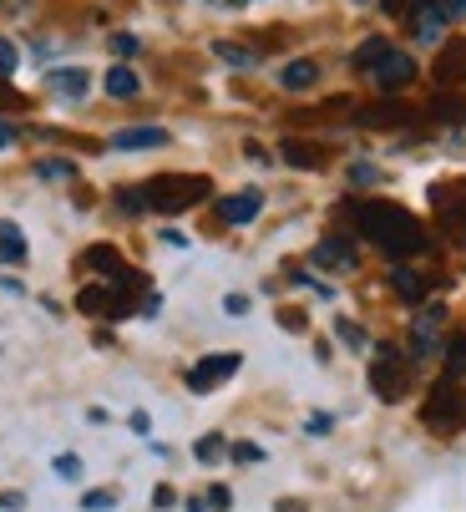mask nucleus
<instances>
[{"mask_svg": "<svg viewBox=\"0 0 466 512\" xmlns=\"http://www.w3.org/2000/svg\"><path fill=\"white\" fill-rule=\"evenodd\" d=\"M87 87H92V77L82 66H56L51 71V92H61V97H87Z\"/></svg>", "mask_w": 466, "mask_h": 512, "instance_id": "obj_16", "label": "nucleus"}, {"mask_svg": "<svg viewBox=\"0 0 466 512\" xmlns=\"http://www.w3.org/2000/svg\"><path fill=\"white\" fill-rule=\"evenodd\" d=\"M142 198H147V208H158V213H183L198 198H208V178H198V173H163V178L142 183Z\"/></svg>", "mask_w": 466, "mask_h": 512, "instance_id": "obj_2", "label": "nucleus"}, {"mask_svg": "<svg viewBox=\"0 0 466 512\" xmlns=\"http://www.w3.org/2000/svg\"><path fill=\"white\" fill-rule=\"evenodd\" d=\"M16 61H21V56H16V46H11V41H0V77H11Z\"/></svg>", "mask_w": 466, "mask_h": 512, "instance_id": "obj_30", "label": "nucleus"}, {"mask_svg": "<svg viewBox=\"0 0 466 512\" xmlns=\"http://www.w3.org/2000/svg\"><path fill=\"white\" fill-rule=\"evenodd\" d=\"M370 82H375L385 97H396V92H406V87L416 82V61H411L406 51H385V56L370 66Z\"/></svg>", "mask_w": 466, "mask_h": 512, "instance_id": "obj_4", "label": "nucleus"}, {"mask_svg": "<svg viewBox=\"0 0 466 512\" xmlns=\"http://www.w3.org/2000/svg\"><path fill=\"white\" fill-rule=\"evenodd\" d=\"M259 208H264V193L259 188H244V193H228L218 203V218H223V224H254Z\"/></svg>", "mask_w": 466, "mask_h": 512, "instance_id": "obj_9", "label": "nucleus"}, {"mask_svg": "<svg viewBox=\"0 0 466 512\" xmlns=\"http://www.w3.org/2000/svg\"><path fill=\"white\" fill-rule=\"evenodd\" d=\"M239 350H218V355H203L193 371H188V391H213V386H223L233 371H239Z\"/></svg>", "mask_w": 466, "mask_h": 512, "instance_id": "obj_6", "label": "nucleus"}, {"mask_svg": "<svg viewBox=\"0 0 466 512\" xmlns=\"http://www.w3.org/2000/svg\"><path fill=\"white\" fill-rule=\"evenodd\" d=\"M340 340H345L350 350H365V335H360V325H350V320H340Z\"/></svg>", "mask_w": 466, "mask_h": 512, "instance_id": "obj_29", "label": "nucleus"}, {"mask_svg": "<svg viewBox=\"0 0 466 512\" xmlns=\"http://www.w3.org/2000/svg\"><path fill=\"white\" fill-rule=\"evenodd\" d=\"M218 6H249V0H218Z\"/></svg>", "mask_w": 466, "mask_h": 512, "instance_id": "obj_46", "label": "nucleus"}, {"mask_svg": "<svg viewBox=\"0 0 466 512\" xmlns=\"http://www.w3.org/2000/svg\"><path fill=\"white\" fill-rule=\"evenodd\" d=\"M436 224L456 239V244H466V188H456V183H441L436 193Z\"/></svg>", "mask_w": 466, "mask_h": 512, "instance_id": "obj_5", "label": "nucleus"}, {"mask_svg": "<svg viewBox=\"0 0 466 512\" xmlns=\"http://www.w3.org/2000/svg\"><path fill=\"white\" fill-rule=\"evenodd\" d=\"M350 178H355V183H375V178H380V173H375V168H370V163H355V168H350Z\"/></svg>", "mask_w": 466, "mask_h": 512, "instance_id": "obj_36", "label": "nucleus"}, {"mask_svg": "<svg viewBox=\"0 0 466 512\" xmlns=\"http://www.w3.org/2000/svg\"><path fill=\"white\" fill-rule=\"evenodd\" d=\"M441 325H446V310H441V305H431V310L416 320V330H411V355H416V360L436 355V345H441Z\"/></svg>", "mask_w": 466, "mask_h": 512, "instance_id": "obj_8", "label": "nucleus"}, {"mask_svg": "<svg viewBox=\"0 0 466 512\" xmlns=\"http://www.w3.org/2000/svg\"><path fill=\"white\" fill-rule=\"evenodd\" d=\"M461 421H466V396H456V386L441 381V386L431 391V401H426V426L451 431V426H461Z\"/></svg>", "mask_w": 466, "mask_h": 512, "instance_id": "obj_7", "label": "nucleus"}, {"mask_svg": "<svg viewBox=\"0 0 466 512\" xmlns=\"http://www.w3.org/2000/svg\"><path fill=\"white\" fill-rule=\"evenodd\" d=\"M87 269H102V274L112 279V274H122V259H117V249L97 244V249H87Z\"/></svg>", "mask_w": 466, "mask_h": 512, "instance_id": "obj_21", "label": "nucleus"}, {"mask_svg": "<svg viewBox=\"0 0 466 512\" xmlns=\"http://www.w3.org/2000/svg\"><path fill=\"white\" fill-rule=\"evenodd\" d=\"M26 234L21 224H11V218H0V264H26Z\"/></svg>", "mask_w": 466, "mask_h": 512, "instance_id": "obj_15", "label": "nucleus"}, {"mask_svg": "<svg viewBox=\"0 0 466 512\" xmlns=\"http://www.w3.org/2000/svg\"><path fill=\"white\" fill-rule=\"evenodd\" d=\"M223 452H228V447H223V436H218V431H208V436H203V442L193 447V457H198L203 467H213V462H218Z\"/></svg>", "mask_w": 466, "mask_h": 512, "instance_id": "obj_22", "label": "nucleus"}, {"mask_svg": "<svg viewBox=\"0 0 466 512\" xmlns=\"http://www.w3.org/2000/svg\"><path fill=\"white\" fill-rule=\"evenodd\" d=\"M163 244H173V249H188V234H183V229H163Z\"/></svg>", "mask_w": 466, "mask_h": 512, "instance_id": "obj_38", "label": "nucleus"}, {"mask_svg": "<svg viewBox=\"0 0 466 512\" xmlns=\"http://www.w3.org/2000/svg\"><path fill=\"white\" fill-rule=\"evenodd\" d=\"M391 289H396V295H401L406 305H421L431 284H426V279H421L416 269H396V274H391Z\"/></svg>", "mask_w": 466, "mask_h": 512, "instance_id": "obj_19", "label": "nucleus"}, {"mask_svg": "<svg viewBox=\"0 0 466 512\" xmlns=\"http://www.w3.org/2000/svg\"><path fill=\"white\" fill-rule=\"evenodd\" d=\"M173 502H178L173 487H158V492H152V507H173Z\"/></svg>", "mask_w": 466, "mask_h": 512, "instance_id": "obj_37", "label": "nucleus"}, {"mask_svg": "<svg viewBox=\"0 0 466 512\" xmlns=\"http://www.w3.org/2000/svg\"><path fill=\"white\" fill-rule=\"evenodd\" d=\"M223 310H228V315H249V295H228Z\"/></svg>", "mask_w": 466, "mask_h": 512, "instance_id": "obj_35", "label": "nucleus"}, {"mask_svg": "<svg viewBox=\"0 0 466 512\" xmlns=\"http://www.w3.org/2000/svg\"><path fill=\"white\" fill-rule=\"evenodd\" d=\"M431 77H436L441 87H456V82L466 77V36L451 41V46H441V56H436V66H431Z\"/></svg>", "mask_w": 466, "mask_h": 512, "instance_id": "obj_10", "label": "nucleus"}, {"mask_svg": "<svg viewBox=\"0 0 466 512\" xmlns=\"http://www.w3.org/2000/svg\"><path fill=\"white\" fill-rule=\"evenodd\" d=\"M315 264H325V269H355V244L335 234V239L315 244Z\"/></svg>", "mask_w": 466, "mask_h": 512, "instance_id": "obj_14", "label": "nucleus"}, {"mask_svg": "<svg viewBox=\"0 0 466 512\" xmlns=\"http://www.w3.org/2000/svg\"><path fill=\"white\" fill-rule=\"evenodd\" d=\"M370 391L380 401H406V391H411V360L396 345L375 350V360H370Z\"/></svg>", "mask_w": 466, "mask_h": 512, "instance_id": "obj_3", "label": "nucleus"}, {"mask_svg": "<svg viewBox=\"0 0 466 512\" xmlns=\"http://www.w3.org/2000/svg\"><path fill=\"white\" fill-rule=\"evenodd\" d=\"M315 82H320V66H315V61H289V66H284V77H279L284 92H309Z\"/></svg>", "mask_w": 466, "mask_h": 512, "instance_id": "obj_17", "label": "nucleus"}, {"mask_svg": "<svg viewBox=\"0 0 466 512\" xmlns=\"http://www.w3.org/2000/svg\"><path fill=\"white\" fill-rule=\"evenodd\" d=\"M117 203H122L127 213H142V208H147V198H142V188H122V193H117Z\"/></svg>", "mask_w": 466, "mask_h": 512, "instance_id": "obj_28", "label": "nucleus"}, {"mask_svg": "<svg viewBox=\"0 0 466 512\" xmlns=\"http://www.w3.org/2000/svg\"><path fill=\"white\" fill-rule=\"evenodd\" d=\"M112 51H117V56H132V51H137V36L117 31V36H112Z\"/></svg>", "mask_w": 466, "mask_h": 512, "instance_id": "obj_31", "label": "nucleus"}, {"mask_svg": "<svg viewBox=\"0 0 466 512\" xmlns=\"http://www.w3.org/2000/svg\"><path fill=\"white\" fill-rule=\"evenodd\" d=\"M279 325H284V330H304V315H299V310H284Z\"/></svg>", "mask_w": 466, "mask_h": 512, "instance_id": "obj_39", "label": "nucleus"}, {"mask_svg": "<svg viewBox=\"0 0 466 512\" xmlns=\"http://www.w3.org/2000/svg\"><path fill=\"white\" fill-rule=\"evenodd\" d=\"M385 51H391V46H385V41L375 36V41H365V46L355 51V66H360V71H370V66H375V61H380Z\"/></svg>", "mask_w": 466, "mask_h": 512, "instance_id": "obj_26", "label": "nucleus"}, {"mask_svg": "<svg viewBox=\"0 0 466 512\" xmlns=\"http://www.w3.org/2000/svg\"><path fill=\"white\" fill-rule=\"evenodd\" d=\"M11 142H16V127H11V122H0V148H11Z\"/></svg>", "mask_w": 466, "mask_h": 512, "instance_id": "obj_42", "label": "nucleus"}, {"mask_svg": "<svg viewBox=\"0 0 466 512\" xmlns=\"http://www.w3.org/2000/svg\"><path fill=\"white\" fill-rule=\"evenodd\" d=\"M0 102H16V92L6 87V77H0Z\"/></svg>", "mask_w": 466, "mask_h": 512, "instance_id": "obj_45", "label": "nucleus"}, {"mask_svg": "<svg viewBox=\"0 0 466 512\" xmlns=\"http://www.w3.org/2000/svg\"><path fill=\"white\" fill-rule=\"evenodd\" d=\"M446 16H466V0H446Z\"/></svg>", "mask_w": 466, "mask_h": 512, "instance_id": "obj_44", "label": "nucleus"}, {"mask_svg": "<svg viewBox=\"0 0 466 512\" xmlns=\"http://www.w3.org/2000/svg\"><path fill=\"white\" fill-rule=\"evenodd\" d=\"M163 142H168V132H163V127H122V132L112 137V148L137 153V148H163Z\"/></svg>", "mask_w": 466, "mask_h": 512, "instance_id": "obj_13", "label": "nucleus"}, {"mask_svg": "<svg viewBox=\"0 0 466 512\" xmlns=\"http://www.w3.org/2000/svg\"><path fill=\"white\" fill-rule=\"evenodd\" d=\"M56 477H82V462H76V457H56Z\"/></svg>", "mask_w": 466, "mask_h": 512, "instance_id": "obj_34", "label": "nucleus"}, {"mask_svg": "<svg viewBox=\"0 0 466 512\" xmlns=\"http://www.w3.org/2000/svg\"><path fill=\"white\" fill-rule=\"evenodd\" d=\"M233 462H264V452L249 447V442H239V447H233Z\"/></svg>", "mask_w": 466, "mask_h": 512, "instance_id": "obj_33", "label": "nucleus"}, {"mask_svg": "<svg viewBox=\"0 0 466 512\" xmlns=\"http://www.w3.org/2000/svg\"><path fill=\"white\" fill-rule=\"evenodd\" d=\"M380 11H391V16H401V11H406V0H380Z\"/></svg>", "mask_w": 466, "mask_h": 512, "instance_id": "obj_43", "label": "nucleus"}, {"mask_svg": "<svg viewBox=\"0 0 466 512\" xmlns=\"http://www.w3.org/2000/svg\"><path fill=\"white\" fill-rule=\"evenodd\" d=\"M228 502H233V497H228V487H213V492H208V507H218V512H223Z\"/></svg>", "mask_w": 466, "mask_h": 512, "instance_id": "obj_40", "label": "nucleus"}, {"mask_svg": "<svg viewBox=\"0 0 466 512\" xmlns=\"http://www.w3.org/2000/svg\"><path fill=\"white\" fill-rule=\"evenodd\" d=\"M411 31H416V41H441L446 36V6H421V0H416Z\"/></svg>", "mask_w": 466, "mask_h": 512, "instance_id": "obj_11", "label": "nucleus"}, {"mask_svg": "<svg viewBox=\"0 0 466 512\" xmlns=\"http://www.w3.org/2000/svg\"><path fill=\"white\" fill-rule=\"evenodd\" d=\"M431 117H436V122H461V117H466V102H456V97H436V102H431Z\"/></svg>", "mask_w": 466, "mask_h": 512, "instance_id": "obj_24", "label": "nucleus"}, {"mask_svg": "<svg viewBox=\"0 0 466 512\" xmlns=\"http://www.w3.org/2000/svg\"><path fill=\"white\" fill-rule=\"evenodd\" d=\"M279 158L289 163V168H325V148H315V142H299V137H284V148H279Z\"/></svg>", "mask_w": 466, "mask_h": 512, "instance_id": "obj_12", "label": "nucleus"}, {"mask_svg": "<svg viewBox=\"0 0 466 512\" xmlns=\"http://www.w3.org/2000/svg\"><path fill=\"white\" fill-rule=\"evenodd\" d=\"M456 376H466V335L446 345V381H456Z\"/></svg>", "mask_w": 466, "mask_h": 512, "instance_id": "obj_23", "label": "nucleus"}, {"mask_svg": "<svg viewBox=\"0 0 466 512\" xmlns=\"http://www.w3.org/2000/svg\"><path fill=\"white\" fill-rule=\"evenodd\" d=\"M355 6H370V0H355Z\"/></svg>", "mask_w": 466, "mask_h": 512, "instance_id": "obj_47", "label": "nucleus"}, {"mask_svg": "<svg viewBox=\"0 0 466 512\" xmlns=\"http://www.w3.org/2000/svg\"><path fill=\"white\" fill-rule=\"evenodd\" d=\"M82 507H87V512H107V507H117V492H87Z\"/></svg>", "mask_w": 466, "mask_h": 512, "instance_id": "obj_27", "label": "nucleus"}, {"mask_svg": "<svg viewBox=\"0 0 466 512\" xmlns=\"http://www.w3.org/2000/svg\"><path fill=\"white\" fill-rule=\"evenodd\" d=\"M411 117H416L411 107H396V102H380V107H370V112H365L360 122H365V127H401V122H411Z\"/></svg>", "mask_w": 466, "mask_h": 512, "instance_id": "obj_20", "label": "nucleus"}, {"mask_svg": "<svg viewBox=\"0 0 466 512\" xmlns=\"http://www.w3.org/2000/svg\"><path fill=\"white\" fill-rule=\"evenodd\" d=\"M345 218L360 229V239H370L380 254H391V259H411V254H421V249L431 244L416 213H406V208H396V203H380V198L350 203Z\"/></svg>", "mask_w": 466, "mask_h": 512, "instance_id": "obj_1", "label": "nucleus"}, {"mask_svg": "<svg viewBox=\"0 0 466 512\" xmlns=\"http://www.w3.org/2000/svg\"><path fill=\"white\" fill-rule=\"evenodd\" d=\"M102 87H107V97H117V102H127V97H137V92H142L137 71H132V66H122V61L107 71V82H102Z\"/></svg>", "mask_w": 466, "mask_h": 512, "instance_id": "obj_18", "label": "nucleus"}, {"mask_svg": "<svg viewBox=\"0 0 466 512\" xmlns=\"http://www.w3.org/2000/svg\"><path fill=\"white\" fill-rule=\"evenodd\" d=\"M147 426H152V421H147V411H132V431H137V436H147Z\"/></svg>", "mask_w": 466, "mask_h": 512, "instance_id": "obj_41", "label": "nucleus"}, {"mask_svg": "<svg viewBox=\"0 0 466 512\" xmlns=\"http://www.w3.org/2000/svg\"><path fill=\"white\" fill-rule=\"evenodd\" d=\"M36 173H41V178H71L76 168H71V163H41Z\"/></svg>", "mask_w": 466, "mask_h": 512, "instance_id": "obj_32", "label": "nucleus"}, {"mask_svg": "<svg viewBox=\"0 0 466 512\" xmlns=\"http://www.w3.org/2000/svg\"><path fill=\"white\" fill-rule=\"evenodd\" d=\"M223 61H233V66H259V51H244V46H228V41H218L213 46Z\"/></svg>", "mask_w": 466, "mask_h": 512, "instance_id": "obj_25", "label": "nucleus"}]
</instances>
